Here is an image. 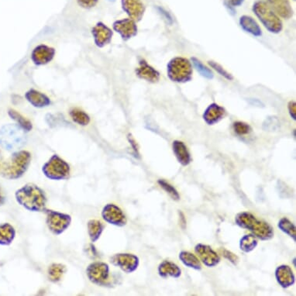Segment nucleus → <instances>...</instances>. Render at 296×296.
Segmentation results:
<instances>
[{"label":"nucleus","instance_id":"obj_1","mask_svg":"<svg viewBox=\"0 0 296 296\" xmlns=\"http://www.w3.org/2000/svg\"><path fill=\"white\" fill-rule=\"evenodd\" d=\"M16 202L30 212H44L46 210L47 199L45 193L38 185L29 183L18 189L15 193Z\"/></svg>","mask_w":296,"mask_h":296},{"label":"nucleus","instance_id":"obj_2","mask_svg":"<svg viewBox=\"0 0 296 296\" xmlns=\"http://www.w3.org/2000/svg\"><path fill=\"white\" fill-rule=\"evenodd\" d=\"M235 223L242 229L248 230L259 240L266 241L274 237V228L265 220L257 219L249 212H242L235 216Z\"/></svg>","mask_w":296,"mask_h":296},{"label":"nucleus","instance_id":"obj_3","mask_svg":"<svg viewBox=\"0 0 296 296\" xmlns=\"http://www.w3.org/2000/svg\"><path fill=\"white\" fill-rule=\"evenodd\" d=\"M31 162V154L27 151H16L4 164L0 174L9 180H16L22 177L28 169Z\"/></svg>","mask_w":296,"mask_h":296},{"label":"nucleus","instance_id":"obj_4","mask_svg":"<svg viewBox=\"0 0 296 296\" xmlns=\"http://www.w3.org/2000/svg\"><path fill=\"white\" fill-rule=\"evenodd\" d=\"M26 142L27 136L19 126L7 124L0 129V144L7 151H18L25 145Z\"/></svg>","mask_w":296,"mask_h":296},{"label":"nucleus","instance_id":"obj_5","mask_svg":"<svg viewBox=\"0 0 296 296\" xmlns=\"http://www.w3.org/2000/svg\"><path fill=\"white\" fill-rule=\"evenodd\" d=\"M253 11L271 33H278L282 31L283 28L282 21L266 3L257 1L253 6Z\"/></svg>","mask_w":296,"mask_h":296},{"label":"nucleus","instance_id":"obj_6","mask_svg":"<svg viewBox=\"0 0 296 296\" xmlns=\"http://www.w3.org/2000/svg\"><path fill=\"white\" fill-rule=\"evenodd\" d=\"M168 76L173 82L179 83L188 82L193 76L191 62L182 57L173 58L168 64Z\"/></svg>","mask_w":296,"mask_h":296},{"label":"nucleus","instance_id":"obj_7","mask_svg":"<svg viewBox=\"0 0 296 296\" xmlns=\"http://www.w3.org/2000/svg\"><path fill=\"white\" fill-rule=\"evenodd\" d=\"M42 171L50 180H66L70 177L71 168L65 161L55 154L44 164Z\"/></svg>","mask_w":296,"mask_h":296},{"label":"nucleus","instance_id":"obj_8","mask_svg":"<svg viewBox=\"0 0 296 296\" xmlns=\"http://www.w3.org/2000/svg\"><path fill=\"white\" fill-rule=\"evenodd\" d=\"M45 213L47 228L55 235H60L64 233L72 223V218L69 215L53 210H45Z\"/></svg>","mask_w":296,"mask_h":296},{"label":"nucleus","instance_id":"obj_9","mask_svg":"<svg viewBox=\"0 0 296 296\" xmlns=\"http://www.w3.org/2000/svg\"><path fill=\"white\" fill-rule=\"evenodd\" d=\"M86 274L90 282L100 286L110 284V267L104 262H93L86 268Z\"/></svg>","mask_w":296,"mask_h":296},{"label":"nucleus","instance_id":"obj_10","mask_svg":"<svg viewBox=\"0 0 296 296\" xmlns=\"http://www.w3.org/2000/svg\"><path fill=\"white\" fill-rule=\"evenodd\" d=\"M110 262L114 266L120 268L127 274L134 272L140 265L137 256L131 254H116L110 259Z\"/></svg>","mask_w":296,"mask_h":296},{"label":"nucleus","instance_id":"obj_11","mask_svg":"<svg viewBox=\"0 0 296 296\" xmlns=\"http://www.w3.org/2000/svg\"><path fill=\"white\" fill-rule=\"evenodd\" d=\"M102 217L107 223L113 226H126L127 223V217L119 207L114 204H107L102 211Z\"/></svg>","mask_w":296,"mask_h":296},{"label":"nucleus","instance_id":"obj_12","mask_svg":"<svg viewBox=\"0 0 296 296\" xmlns=\"http://www.w3.org/2000/svg\"><path fill=\"white\" fill-rule=\"evenodd\" d=\"M195 253L199 260H201L202 263L208 268L216 267V265H219L221 260L219 254L208 245L198 243L195 247Z\"/></svg>","mask_w":296,"mask_h":296},{"label":"nucleus","instance_id":"obj_13","mask_svg":"<svg viewBox=\"0 0 296 296\" xmlns=\"http://www.w3.org/2000/svg\"><path fill=\"white\" fill-rule=\"evenodd\" d=\"M276 281L282 288H288L295 283V277L292 270L288 265H282L277 267L274 272Z\"/></svg>","mask_w":296,"mask_h":296},{"label":"nucleus","instance_id":"obj_14","mask_svg":"<svg viewBox=\"0 0 296 296\" xmlns=\"http://www.w3.org/2000/svg\"><path fill=\"white\" fill-rule=\"evenodd\" d=\"M122 7L133 21H141L145 11V7L141 0H122Z\"/></svg>","mask_w":296,"mask_h":296},{"label":"nucleus","instance_id":"obj_15","mask_svg":"<svg viewBox=\"0 0 296 296\" xmlns=\"http://www.w3.org/2000/svg\"><path fill=\"white\" fill-rule=\"evenodd\" d=\"M113 28L118 33H120L123 39L129 40L133 38L137 33V27L134 21L131 19H124L116 21L113 24Z\"/></svg>","mask_w":296,"mask_h":296},{"label":"nucleus","instance_id":"obj_16","mask_svg":"<svg viewBox=\"0 0 296 296\" xmlns=\"http://www.w3.org/2000/svg\"><path fill=\"white\" fill-rule=\"evenodd\" d=\"M226 110L216 103L207 107L203 113V119L208 125H214L224 118Z\"/></svg>","mask_w":296,"mask_h":296},{"label":"nucleus","instance_id":"obj_17","mask_svg":"<svg viewBox=\"0 0 296 296\" xmlns=\"http://www.w3.org/2000/svg\"><path fill=\"white\" fill-rule=\"evenodd\" d=\"M55 50L45 45H40L32 52L31 58L36 64H44L50 62L55 55Z\"/></svg>","mask_w":296,"mask_h":296},{"label":"nucleus","instance_id":"obj_18","mask_svg":"<svg viewBox=\"0 0 296 296\" xmlns=\"http://www.w3.org/2000/svg\"><path fill=\"white\" fill-rule=\"evenodd\" d=\"M136 75L141 79H145L151 82H156L160 79V74L154 67L150 66L144 60H141L139 67L136 71Z\"/></svg>","mask_w":296,"mask_h":296},{"label":"nucleus","instance_id":"obj_19","mask_svg":"<svg viewBox=\"0 0 296 296\" xmlns=\"http://www.w3.org/2000/svg\"><path fill=\"white\" fill-rule=\"evenodd\" d=\"M93 34L96 45L103 47L111 41L113 32L107 26L102 23H99L93 29Z\"/></svg>","mask_w":296,"mask_h":296},{"label":"nucleus","instance_id":"obj_20","mask_svg":"<svg viewBox=\"0 0 296 296\" xmlns=\"http://www.w3.org/2000/svg\"><path fill=\"white\" fill-rule=\"evenodd\" d=\"M172 147L173 152L179 163L182 166H188L191 163V158L186 145L182 141H175Z\"/></svg>","mask_w":296,"mask_h":296},{"label":"nucleus","instance_id":"obj_21","mask_svg":"<svg viewBox=\"0 0 296 296\" xmlns=\"http://www.w3.org/2000/svg\"><path fill=\"white\" fill-rule=\"evenodd\" d=\"M159 274L160 277L163 278L168 277H173V278H179L182 275V270L174 262L169 260H164L159 265L158 268Z\"/></svg>","mask_w":296,"mask_h":296},{"label":"nucleus","instance_id":"obj_22","mask_svg":"<svg viewBox=\"0 0 296 296\" xmlns=\"http://www.w3.org/2000/svg\"><path fill=\"white\" fill-rule=\"evenodd\" d=\"M268 2L282 18L289 19L292 16L293 10L288 0H268Z\"/></svg>","mask_w":296,"mask_h":296},{"label":"nucleus","instance_id":"obj_23","mask_svg":"<svg viewBox=\"0 0 296 296\" xmlns=\"http://www.w3.org/2000/svg\"><path fill=\"white\" fill-rule=\"evenodd\" d=\"M16 237V231L10 223L0 224V245L9 246L13 243Z\"/></svg>","mask_w":296,"mask_h":296},{"label":"nucleus","instance_id":"obj_24","mask_svg":"<svg viewBox=\"0 0 296 296\" xmlns=\"http://www.w3.org/2000/svg\"><path fill=\"white\" fill-rule=\"evenodd\" d=\"M179 260L187 268H191L196 271H201L202 268V264L198 258L197 256L188 251H182L179 253Z\"/></svg>","mask_w":296,"mask_h":296},{"label":"nucleus","instance_id":"obj_25","mask_svg":"<svg viewBox=\"0 0 296 296\" xmlns=\"http://www.w3.org/2000/svg\"><path fill=\"white\" fill-rule=\"evenodd\" d=\"M27 100L35 107H44L50 105V101L49 98L43 93L36 90H30L26 94Z\"/></svg>","mask_w":296,"mask_h":296},{"label":"nucleus","instance_id":"obj_26","mask_svg":"<svg viewBox=\"0 0 296 296\" xmlns=\"http://www.w3.org/2000/svg\"><path fill=\"white\" fill-rule=\"evenodd\" d=\"M240 24L242 28L254 35L255 37H260L262 35V29L259 27L257 23L251 16H243L240 18Z\"/></svg>","mask_w":296,"mask_h":296},{"label":"nucleus","instance_id":"obj_27","mask_svg":"<svg viewBox=\"0 0 296 296\" xmlns=\"http://www.w3.org/2000/svg\"><path fill=\"white\" fill-rule=\"evenodd\" d=\"M87 227H88V234L90 240L93 243H95L99 240L101 234L103 232L105 226L101 221L97 220V219H91L89 221Z\"/></svg>","mask_w":296,"mask_h":296},{"label":"nucleus","instance_id":"obj_28","mask_svg":"<svg viewBox=\"0 0 296 296\" xmlns=\"http://www.w3.org/2000/svg\"><path fill=\"white\" fill-rule=\"evenodd\" d=\"M277 228L284 234L289 236L291 238L293 239L294 242L296 241V228L294 223L290 221L288 218L283 217L279 220L277 223Z\"/></svg>","mask_w":296,"mask_h":296},{"label":"nucleus","instance_id":"obj_29","mask_svg":"<svg viewBox=\"0 0 296 296\" xmlns=\"http://www.w3.org/2000/svg\"><path fill=\"white\" fill-rule=\"evenodd\" d=\"M258 245V240L252 234L245 235L240 240V249L243 252L250 253L254 251Z\"/></svg>","mask_w":296,"mask_h":296},{"label":"nucleus","instance_id":"obj_30","mask_svg":"<svg viewBox=\"0 0 296 296\" xmlns=\"http://www.w3.org/2000/svg\"><path fill=\"white\" fill-rule=\"evenodd\" d=\"M66 271V268L64 265L61 264H52L48 268V277L50 282H59L62 278L63 275Z\"/></svg>","mask_w":296,"mask_h":296},{"label":"nucleus","instance_id":"obj_31","mask_svg":"<svg viewBox=\"0 0 296 296\" xmlns=\"http://www.w3.org/2000/svg\"><path fill=\"white\" fill-rule=\"evenodd\" d=\"M9 116L13 119V120L16 121L18 124V126L24 130V131H30L32 130V124L30 120L26 119L25 117L20 114L18 111L14 110H10L8 112Z\"/></svg>","mask_w":296,"mask_h":296},{"label":"nucleus","instance_id":"obj_32","mask_svg":"<svg viewBox=\"0 0 296 296\" xmlns=\"http://www.w3.org/2000/svg\"><path fill=\"white\" fill-rule=\"evenodd\" d=\"M70 116L74 122L79 125L86 126L90 124V116L79 109H72L70 111Z\"/></svg>","mask_w":296,"mask_h":296},{"label":"nucleus","instance_id":"obj_33","mask_svg":"<svg viewBox=\"0 0 296 296\" xmlns=\"http://www.w3.org/2000/svg\"><path fill=\"white\" fill-rule=\"evenodd\" d=\"M158 183L160 185L161 188H163L168 195H169L170 197L175 201H179L180 199V195L178 193L176 188L174 186L171 185V184L168 183L166 181L164 180V179H159L158 181Z\"/></svg>","mask_w":296,"mask_h":296},{"label":"nucleus","instance_id":"obj_34","mask_svg":"<svg viewBox=\"0 0 296 296\" xmlns=\"http://www.w3.org/2000/svg\"><path fill=\"white\" fill-rule=\"evenodd\" d=\"M191 61H193V64H194L195 67H196V70L201 74V76H203V77L206 78L208 79H212L213 78V74L210 69L208 67H205L200 61L196 59V58H191Z\"/></svg>","mask_w":296,"mask_h":296},{"label":"nucleus","instance_id":"obj_35","mask_svg":"<svg viewBox=\"0 0 296 296\" xmlns=\"http://www.w3.org/2000/svg\"><path fill=\"white\" fill-rule=\"evenodd\" d=\"M234 131L237 134L243 136V135L249 134L251 133V126L248 125V124H245L243 122H235L233 125Z\"/></svg>","mask_w":296,"mask_h":296},{"label":"nucleus","instance_id":"obj_36","mask_svg":"<svg viewBox=\"0 0 296 296\" xmlns=\"http://www.w3.org/2000/svg\"><path fill=\"white\" fill-rule=\"evenodd\" d=\"M280 127V122L275 116H270L263 124V129L268 131H274Z\"/></svg>","mask_w":296,"mask_h":296},{"label":"nucleus","instance_id":"obj_37","mask_svg":"<svg viewBox=\"0 0 296 296\" xmlns=\"http://www.w3.org/2000/svg\"><path fill=\"white\" fill-rule=\"evenodd\" d=\"M219 252L223 255V257L230 260L233 265H237V264H238L239 257L236 254H234V253L231 252V251H228L225 248H220Z\"/></svg>","mask_w":296,"mask_h":296},{"label":"nucleus","instance_id":"obj_38","mask_svg":"<svg viewBox=\"0 0 296 296\" xmlns=\"http://www.w3.org/2000/svg\"><path fill=\"white\" fill-rule=\"evenodd\" d=\"M208 64H210V65L212 66L216 72H219V75L226 78V79H229V80H232V79H234L231 74L228 73L226 70H224V69L221 67L217 63L214 62V61H208Z\"/></svg>","mask_w":296,"mask_h":296},{"label":"nucleus","instance_id":"obj_39","mask_svg":"<svg viewBox=\"0 0 296 296\" xmlns=\"http://www.w3.org/2000/svg\"><path fill=\"white\" fill-rule=\"evenodd\" d=\"M79 5L84 8H92L98 3V0H78Z\"/></svg>","mask_w":296,"mask_h":296},{"label":"nucleus","instance_id":"obj_40","mask_svg":"<svg viewBox=\"0 0 296 296\" xmlns=\"http://www.w3.org/2000/svg\"><path fill=\"white\" fill-rule=\"evenodd\" d=\"M288 110L290 115L294 120L296 119V103L294 102H290L288 104Z\"/></svg>","mask_w":296,"mask_h":296},{"label":"nucleus","instance_id":"obj_41","mask_svg":"<svg viewBox=\"0 0 296 296\" xmlns=\"http://www.w3.org/2000/svg\"><path fill=\"white\" fill-rule=\"evenodd\" d=\"M243 1L245 0H228V6H231V7H240L243 4Z\"/></svg>","mask_w":296,"mask_h":296},{"label":"nucleus","instance_id":"obj_42","mask_svg":"<svg viewBox=\"0 0 296 296\" xmlns=\"http://www.w3.org/2000/svg\"><path fill=\"white\" fill-rule=\"evenodd\" d=\"M6 200H7V198H6L2 188H0V206H2L5 204Z\"/></svg>","mask_w":296,"mask_h":296},{"label":"nucleus","instance_id":"obj_43","mask_svg":"<svg viewBox=\"0 0 296 296\" xmlns=\"http://www.w3.org/2000/svg\"><path fill=\"white\" fill-rule=\"evenodd\" d=\"M129 141H130V144H131L132 147H133V151H135V153H136L137 155H139L137 147H136V143L135 142L134 140H133V138L130 137V136H129Z\"/></svg>","mask_w":296,"mask_h":296},{"label":"nucleus","instance_id":"obj_44","mask_svg":"<svg viewBox=\"0 0 296 296\" xmlns=\"http://www.w3.org/2000/svg\"><path fill=\"white\" fill-rule=\"evenodd\" d=\"M179 215H180L181 225H182V228L185 229V226H186V220H185V216H184L182 212H179Z\"/></svg>","mask_w":296,"mask_h":296},{"label":"nucleus","instance_id":"obj_45","mask_svg":"<svg viewBox=\"0 0 296 296\" xmlns=\"http://www.w3.org/2000/svg\"><path fill=\"white\" fill-rule=\"evenodd\" d=\"M110 2H114L115 0H109Z\"/></svg>","mask_w":296,"mask_h":296},{"label":"nucleus","instance_id":"obj_46","mask_svg":"<svg viewBox=\"0 0 296 296\" xmlns=\"http://www.w3.org/2000/svg\"></svg>","mask_w":296,"mask_h":296}]
</instances>
